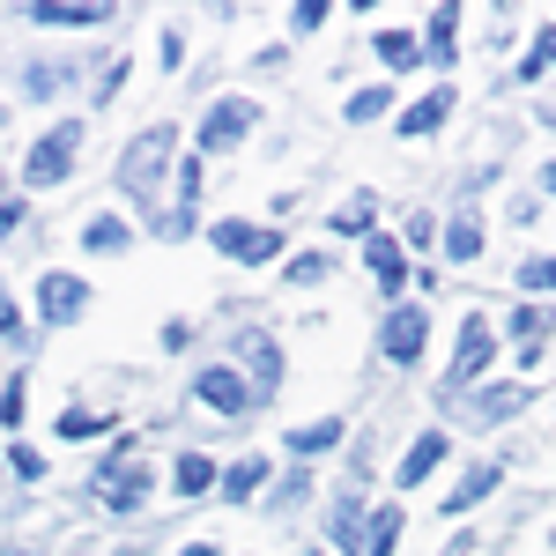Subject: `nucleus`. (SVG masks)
I'll return each instance as SVG.
<instances>
[{
    "label": "nucleus",
    "instance_id": "obj_1",
    "mask_svg": "<svg viewBox=\"0 0 556 556\" xmlns=\"http://www.w3.org/2000/svg\"><path fill=\"white\" fill-rule=\"evenodd\" d=\"M172 149H178L172 127H149V134L127 149V156H119V186H127L141 208H156V178H164V156H172Z\"/></svg>",
    "mask_w": 556,
    "mask_h": 556
},
{
    "label": "nucleus",
    "instance_id": "obj_2",
    "mask_svg": "<svg viewBox=\"0 0 556 556\" xmlns=\"http://www.w3.org/2000/svg\"><path fill=\"white\" fill-rule=\"evenodd\" d=\"M75 149H83V119H60V127L30 149V164H23V172H30V186H60V178H67V164H75Z\"/></svg>",
    "mask_w": 556,
    "mask_h": 556
},
{
    "label": "nucleus",
    "instance_id": "obj_3",
    "mask_svg": "<svg viewBox=\"0 0 556 556\" xmlns=\"http://www.w3.org/2000/svg\"><path fill=\"white\" fill-rule=\"evenodd\" d=\"M253 104L245 97H223V104H208V119H201V149H238L245 134H253Z\"/></svg>",
    "mask_w": 556,
    "mask_h": 556
},
{
    "label": "nucleus",
    "instance_id": "obj_4",
    "mask_svg": "<svg viewBox=\"0 0 556 556\" xmlns=\"http://www.w3.org/2000/svg\"><path fill=\"white\" fill-rule=\"evenodd\" d=\"M215 245H223L230 260H275V253H282V238H275V230H260V223H223V230H215Z\"/></svg>",
    "mask_w": 556,
    "mask_h": 556
},
{
    "label": "nucleus",
    "instance_id": "obj_5",
    "mask_svg": "<svg viewBox=\"0 0 556 556\" xmlns=\"http://www.w3.org/2000/svg\"><path fill=\"white\" fill-rule=\"evenodd\" d=\"M193 393H201L208 408H223V416H245V408H253V386L238 379V371H201Z\"/></svg>",
    "mask_w": 556,
    "mask_h": 556
},
{
    "label": "nucleus",
    "instance_id": "obj_6",
    "mask_svg": "<svg viewBox=\"0 0 556 556\" xmlns=\"http://www.w3.org/2000/svg\"><path fill=\"white\" fill-rule=\"evenodd\" d=\"M97 497H104V505H119V513H134V505L149 497V468H119V460H112V468H97Z\"/></svg>",
    "mask_w": 556,
    "mask_h": 556
},
{
    "label": "nucleus",
    "instance_id": "obj_7",
    "mask_svg": "<svg viewBox=\"0 0 556 556\" xmlns=\"http://www.w3.org/2000/svg\"><path fill=\"white\" fill-rule=\"evenodd\" d=\"M424 334H430V319L401 304V312L386 319V356H393V364H416V356H424Z\"/></svg>",
    "mask_w": 556,
    "mask_h": 556
},
{
    "label": "nucleus",
    "instance_id": "obj_8",
    "mask_svg": "<svg viewBox=\"0 0 556 556\" xmlns=\"http://www.w3.org/2000/svg\"><path fill=\"white\" fill-rule=\"evenodd\" d=\"M490 356H497V334H490L482 319H468V327H460V356H453V386H468Z\"/></svg>",
    "mask_w": 556,
    "mask_h": 556
},
{
    "label": "nucleus",
    "instance_id": "obj_9",
    "mask_svg": "<svg viewBox=\"0 0 556 556\" xmlns=\"http://www.w3.org/2000/svg\"><path fill=\"white\" fill-rule=\"evenodd\" d=\"M83 282H75V275H45V319H52V327H67V319H83Z\"/></svg>",
    "mask_w": 556,
    "mask_h": 556
},
{
    "label": "nucleus",
    "instance_id": "obj_10",
    "mask_svg": "<svg viewBox=\"0 0 556 556\" xmlns=\"http://www.w3.org/2000/svg\"><path fill=\"white\" fill-rule=\"evenodd\" d=\"M38 23H112V0H38Z\"/></svg>",
    "mask_w": 556,
    "mask_h": 556
},
{
    "label": "nucleus",
    "instance_id": "obj_11",
    "mask_svg": "<svg viewBox=\"0 0 556 556\" xmlns=\"http://www.w3.org/2000/svg\"><path fill=\"white\" fill-rule=\"evenodd\" d=\"M453 30H460V0H438V15H430V38H424V60H453Z\"/></svg>",
    "mask_w": 556,
    "mask_h": 556
},
{
    "label": "nucleus",
    "instance_id": "obj_12",
    "mask_svg": "<svg viewBox=\"0 0 556 556\" xmlns=\"http://www.w3.org/2000/svg\"><path fill=\"white\" fill-rule=\"evenodd\" d=\"M445 112H453V89H430L424 104H408L401 134H438V127H445Z\"/></svg>",
    "mask_w": 556,
    "mask_h": 556
},
{
    "label": "nucleus",
    "instance_id": "obj_13",
    "mask_svg": "<svg viewBox=\"0 0 556 556\" xmlns=\"http://www.w3.org/2000/svg\"><path fill=\"white\" fill-rule=\"evenodd\" d=\"M364 260H371V275H379L386 298H401V245H393V238H371V245H364Z\"/></svg>",
    "mask_w": 556,
    "mask_h": 556
},
{
    "label": "nucleus",
    "instance_id": "obj_14",
    "mask_svg": "<svg viewBox=\"0 0 556 556\" xmlns=\"http://www.w3.org/2000/svg\"><path fill=\"white\" fill-rule=\"evenodd\" d=\"M438 460H445V438H438V430H430V438H416V445H408V460H401V482H408V490H416V482H424V475L438 468Z\"/></svg>",
    "mask_w": 556,
    "mask_h": 556
},
{
    "label": "nucleus",
    "instance_id": "obj_15",
    "mask_svg": "<svg viewBox=\"0 0 556 556\" xmlns=\"http://www.w3.org/2000/svg\"><path fill=\"white\" fill-rule=\"evenodd\" d=\"M260 475H267L260 453H253V460H238V468L223 475V497H230V505H253V497H260Z\"/></svg>",
    "mask_w": 556,
    "mask_h": 556
},
{
    "label": "nucleus",
    "instance_id": "obj_16",
    "mask_svg": "<svg viewBox=\"0 0 556 556\" xmlns=\"http://www.w3.org/2000/svg\"><path fill=\"white\" fill-rule=\"evenodd\" d=\"M445 253H453V260H475V253H482V215H475V208L453 215V230H445Z\"/></svg>",
    "mask_w": 556,
    "mask_h": 556
},
{
    "label": "nucleus",
    "instance_id": "obj_17",
    "mask_svg": "<svg viewBox=\"0 0 556 556\" xmlns=\"http://www.w3.org/2000/svg\"><path fill=\"white\" fill-rule=\"evenodd\" d=\"M245 364H253V379H260V393L282 379V349L267 342V334H245Z\"/></svg>",
    "mask_w": 556,
    "mask_h": 556
},
{
    "label": "nucleus",
    "instance_id": "obj_18",
    "mask_svg": "<svg viewBox=\"0 0 556 556\" xmlns=\"http://www.w3.org/2000/svg\"><path fill=\"white\" fill-rule=\"evenodd\" d=\"M364 527H371V534H364V556H393V542H401V513H393V505H379Z\"/></svg>",
    "mask_w": 556,
    "mask_h": 556
},
{
    "label": "nucleus",
    "instance_id": "obj_19",
    "mask_svg": "<svg viewBox=\"0 0 556 556\" xmlns=\"http://www.w3.org/2000/svg\"><path fill=\"white\" fill-rule=\"evenodd\" d=\"M519 408H527V386H490V393H482V424H505Z\"/></svg>",
    "mask_w": 556,
    "mask_h": 556
},
{
    "label": "nucleus",
    "instance_id": "obj_20",
    "mask_svg": "<svg viewBox=\"0 0 556 556\" xmlns=\"http://www.w3.org/2000/svg\"><path fill=\"white\" fill-rule=\"evenodd\" d=\"M513 334L527 342V364H534V349L549 342V312H534V304H519V312H513Z\"/></svg>",
    "mask_w": 556,
    "mask_h": 556
},
{
    "label": "nucleus",
    "instance_id": "obj_21",
    "mask_svg": "<svg viewBox=\"0 0 556 556\" xmlns=\"http://www.w3.org/2000/svg\"><path fill=\"white\" fill-rule=\"evenodd\" d=\"M379 60H386V67H416V60H424V45L408 38V30H379Z\"/></svg>",
    "mask_w": 556,
    "mask_h": 556
},
{
    "label": "nucleus",
    "instance_id": "obj_22",
    "mask_svg": "<svg viewBox=\"0 0 556 556\" xmlns=\"http://www.w3.org/2000/svg\"><path fill=\"white\" fill-rule=\"evenodd\" d=\"M172 482H178V497H201V490H208V482H215V468H208V460H201V453H186V460H178V468H172Z\"/></svg>",
    "mask_w": 556,
    "mask_h": 556
},
{
    "label": "nucleus",
    "instance_id": "obj_23",
    "mask_svg": "<svg viewBox=\"0 0 556 556\" xmlns=\"http://www.w3.org/2000/svg\"><path fill=\"white\" fill-rule=\"evenodd\" d=\"M490 490H497V468H475L468 482H460V490H453V497H445V513H468L475 497H490Z\"/></svg>",
    "mask_w": 556,
    "mask_h": 556
},
{
    "label": "nucleus",
    "instance_id": "obj_24",
    "mask_svg": "<svg viewBox=\"0 0 556 556\" xmlns=\"http://www.w3.org/2000/svg\"><path fill=\"white\" fill-rule=\"evenodd\" d=\"M83 245H89V253H112V245H127V223H119V215H97V223L83 230Z\"/></svg>",
    "mask_w": 556,
    "mask_h": 556
},
{
    "label": "nucleus",
    "instance_id": "obj_25",
    "mask_svg": "<svg viewBox=\"0 0 556 556\" xmlns=\"http://www.w3.org/2000/svg\"><path fill=\"white\" fill-rule=\"evenodd\" d=\"M549 67H556V23H549V30H542V38H534V52L519 60V75L534 83V75H549Z\"/></svg>",
    "mask_w": 556,
    "mask_h": 556
},
{
    "label": "nucleus",
    "instance_id": "obj_26",
    "mask_svg": "<svg viewBox=\"0 0 556 556\" xmlns=\"http://www.w3.org/2000/svg\"><path fill=\"white\" fill-rule=\"evenodd\" d=\"M356 519H364V505H356V497H342V505H334V542H342L349 556H356V542H364V534H356Z\"/></svg>",
    "mask_w": 556,
    "mask_h": 556
},
{
    "label": "nucleus",
    "instance_id": "obj_27",
    "mask_svg": "<svg viewBox=\"0 0 556 556\" xmlns=\"http://www.w3.org/2000/svg\"><path fill=\"white\" fill-rule=\"evenodd\" d=\"M334 438H342V424H334V416H327V424L298 430V438H290V445H298V453H327V445H334Z\"/></svg>",
    "mask_w": 556,
    "mask_h": 556
},
{
    "label": "nucleus",
    "instance_id": "obj_28",
    "mask_svg": "<svg viewBox=\"0 0 556 556\" xmlns=\"http://www.w3.org/2000/svg\"><path fill=\"white\" fill-rule=\"evenodd\" d=\"M364 223H371V193H356V201H349V208L334 215V230H342V238H356Z\"/></svg>",
    "mask_w": 556,
    "mask_h": 556
},
{
    "label": "nucleus",
    "instance_id": "obj_29",
    "mask_svg": "<svg viewBox=\"0 0 556 556\" xmlns=\"http://www.w3.org/2000/svg\"><path fill=\"white\" fill-rule=\"evenodd\" d=\"M97 430H112V416H60V438H97Z\"/></svg>",
    "mask_w": 556,
    "mask_h": 556
},
{
    "label": "nucleus",
    "instance_id": "obj_30",
    "mask_svg": "<svg viewBox=\"0 0 556 556\" xmlns=\"http://www.w3.org/2000/svg\"><path fill=\"white\" fill-rule=\"evenodd\" d=\"M519 282H527V290H556V260H527Z\"/></svg>",
    "mask_w": 556,
    "mask_h": 556
},
{
    "label": "nucleus",
    "instance_id": "obj_31",
    "mask_svg": "<svg viewBox=\"0 0 556 556\" xmlns=\"http://www.w3.org/2000/svg\"><path fill=\"white\" fill-rule=\"evenodd\" d=\"M371 112H386V89H356L349 97V119H371Z\"/></svg>",
    "mask_w": 556,
    "mask_h": 556
},
{
    "label": "nucleus",
    "instance_id": "obj_32",
    "mask_svg": "<svg viewBox=\"0 0 556 556\" xmlns=\"http://www.w3.org/2000/svg\"><path fill=\"white\" fill-rule=\"evenodd\" d=\"M290 282H327V260L312 253V260H290Z\"/></svg>",
    "mask_w": 556,
    "mask_h": 556
},
{
    "label": "nucleus",
    "instance_id": "obj_33",
    "mask_svg": "<svg viewBox=\"0 0 556 556\" xmlns=\"http://www.w3.org/2000/svg\"><path fill=\"white\" fill-rule=\"evenodd\" d=\"M8 468H15V475H45V460L30 453V445H15V453H8Z\"/></svg>",
    "mask_w": 556,
    "mask_h": 556
},
{
    "label": "nucleus",
    "instance_id": "obj_34",
    "mask_svg": "<svg viewBox=\"0 0 556 556\" xmlns=\"http://www.w3.org/2000/svg\"><path fill=\"white\" fill-rule=\"evenodd\" d=\"M0 334H15V304L0 298Z\"/></svg>",
    "mask_w": 556,
    "mask_h": 556
},
{
    "label": "nucleus",
    "instance_id": "obj_35",
    "mask_svg": "<svg viewBox=\"0 0 556 556\" xmlns=\"http://www.w3.org/2000/svg\"><path fill=\"white\" fill-rule=\"evenodd\" d=\"M0 230H15V208H0Z\"/></svg>",
    "mask_w": 556,
    "mask_h": 556
},
{
    "label": "nucleus",
    "instance_id": "obj_36",
    "mask_svg": "<svg viewBox=\"0 0 556 556\" xmlns=\"http://www.w3.org/2000/svg\"><path fill=\"white\" fill-rule=\"evenodd\" d=\"M542 178H549V193H556V164H549V172H542Z\"/></svg>",
    "mask_w": 556,
    "mask_h": 556
},
{
    "label": "nucleus",
    "instance_id": "obj_37",
    "mask_svg": "<svg viewBox=\"0 0 556 556\" xmlns=\"http://www.w3.org/2000/svg\"><path fill=\"white\" fill-rule=\"evenodd\" d=\"M0 556H30V549H0Z\"/></svg>",
    "mask_w": 556,
    "mask_h": 556
},
{
    "label": "nucleus",
    "instance_id": "obj_38",
    "mask_svg": "<svg viewBox=\"0 0 556 556\" xmlns=\"http://www.w3.org/2000/svg\"><path fill=\"white\" fill-rule=\"evenodd\" d=\"M186 556H215V549H186Z\"/></svg>",
    "mask_w": 556,
    "mask_h": 556
},
{
    "label": "nucleus",
    "instance_id": "obj_39",
    "mask_svg": "<svg viewBox=\"0 0 556 556\" xmlns=\"http://www.w3.org/2000/svg\"><path fill=\"white\" fill-rule=\"evenodd\" d=\"M549 127H556V112H549Z\"/></svg>",
    "mask_w": 556,
    "mask_h": 556
}]
</instances>
